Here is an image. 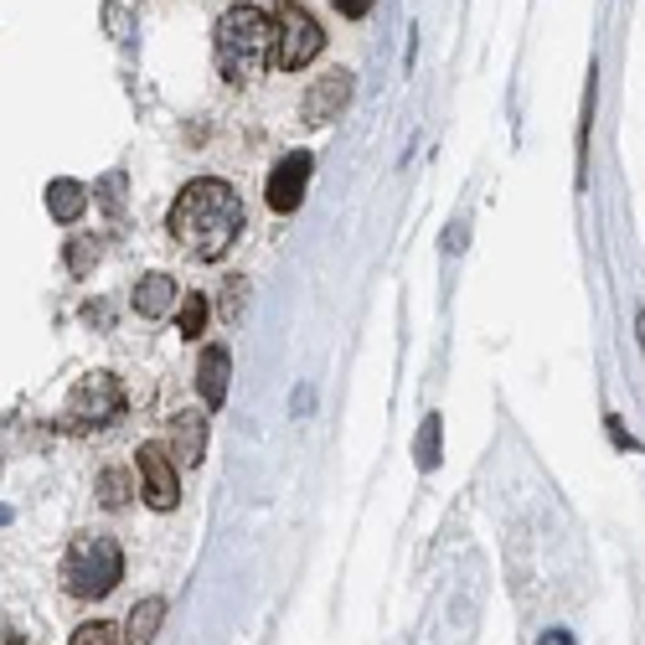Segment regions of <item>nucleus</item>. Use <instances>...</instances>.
I'll return each instance as SVG.
<instances>
[{"label": "nucleus", "instance_id": "4468645a", "mask_svg": "<svg viewBox=\"0 0 645 645\" xmlns=\"http://www.w3.org/2000/svg\"><path fill=\"white\" fill-rule=\"evenodd\" d=\"M207 316H212V300L202 295V289H192V295H181V320H176V330L186 336V341H196V336L207 330Z\"/></svg>", "mask_w": 645, "mask_h": 645}, {"label": "nucleus", "instance_id": "a211bd4d", "mask_svg": "<svg viewBox=\"0 0 645 645\" xmlns=\"http://www.w3.org/2000/svg\"><path fill=\"white\" fill-rule=\"evenodd\" d=\"M73 645H120V631L104 625V620H93V625H83V631L73 635Z\"/></svg>", "mask_w": 645, "mask_h": 645}, {"label": "nucleus", "instance_id": "423d86ee", "mask_svg": "<svg viewBox=\"0 0 645 645\" xmlns=\"http://www.w3.org/2000/svg\"><path fill=\"white\" fill-rule=\"evenodd\" d=\"M135 470H140V481H145V501H151L155 511H171L181 501L176 460H171V450H165V444H140Z\"/></svg>", "mask_w": 645, "mask_h": 645}, {"label": "nucleus", "instance_id": "1a4fd4ad", "mask_svg": "<svg viewBox=\"0 0 645 645\" xmlns=\"http://www.w3.org/2000/svg\"><path fill=\"white\" fill-rule=\"evenodd\" d=\"M227 372H233L227 346H207V351H202V361H196V392H202V403H207V408H223Z\"/></svg>", "mask_w": 645, "mask_h": 645}, {"label": "nucleus", "instance_id": "20e7f679", "mask_svg": "<svg viewBox=\"0 0 645 645\" xmlns=\"http://www.w3.org/2000/svg\"><path fill=\"white\" fill-rule=\"evenodd\" d=\"M274 68H285V73H300L310 62L320 58V47H326V31L310 11H305L300 0H279L274 6Z\"/></svg>", "mask_w": 645, "mask_h": 645}, {"label": "nucleus", "instance_id": "f03ea898", "mask_svg": "<svg viewBox=\"0 0 645 645\" xmlns=\"http://www.w3.org/2000/svg\"><path fill=\"white\" fill-rule=\"evenodd\" d=\"M274 16H264L258 6H227L217 21V73L233 89H248L269 73L274 62Z\"/></svg>", "mask_w": 645, "mask_h": 645}, {"label": "nucleus", "instance_id": "0eeeda50", "mask_svg": "<svg viewBox=\"0 0 645 645\" xmlns=\"http://www.w3.org/2000/svg\"><path fill=\"white\" fill-rule=\"evenodd\" d=\"M346 104H351V73H341V68H336V73H326V78H316V83H310L300 114H305V124H310V130H326V124L341 120Z\"/></svg>", "mask_w": 645, "mask_h": 645}, {"label": "nucleus", "instance_id": "f3484780", "mask_svg": "<svg viewBox=\"0 0 645 645\" xmlns=\"http://www.w3.org/2000/svg\"><path fill=\"white\" fill-rule=\"evenodd\" d=\"M419 465L423 470L439 465V419H434V413H429V419H423V429H419Z\"/></svg>", "mask_w": 645, "mask_h": 645}, {"label": "nucleus", "instance_id": "aec40b11", "mask_svg": "<svg viewBox=\"0 0 645 645\" xmlns=\"http://www.w3.org/2000/svg\"><path fill=\"white\" fill-rule=\"evenodd\" d=\"M243 289H248V285H243V279H233V285H227V316H233V310H238V305H243Z\"/></svg>", "mask_w": 645, "mask_h": 645}, {"label": "nucleus", "instance_id": "7ed1b4c3", "mask_svg": "<svg viewBox=\"0 0 645 645\" xmlns=\"http://www.w3.org/2000/svg\"><path fill=\"white\" fill-rule=\"evenodd\" d=\"M120 579H124V553L114 538L83 532V538L68 542V553H62V588L73 600H104V594H114Z\"/></svg>", "mask_w": 645, "mask_h": 645}, {"label": "nucleus", "instance_id": "f257e3e1", "mask_svg": "<svg viewBox=\"0 0 645 645\" xmlns=\"http://www.w3.org/2000/svg\"><path fill=\"white\" fill-rule=\"evenodd\" d=\"M171 238L196 258V264H217V258L233 248V238L243 233V202L227 181H186L176 196V207L165 217Z\"/></svg>", "mask_w": 645, "mask_h": 645}, {"label": "nucleus", "instance_id": "f8f14e48", "mask_svg": "<svg viewBox=\"0 0 645 645\" xmlns=\"http://www.w3.org/2000/svg\"><path fill=\"white\" fill-rule=\"evenodd\" d=\"M165 620V600H140L130 615H124V645H151L155 631Z\"/></svg>", "mask_w": 645, "mask_h": 645}, {"label": "nucleus", "instance_id": "6e6552de", "mask_svg": "<svg viewBox=\"0 0 645 645\" xmlns=\"http://www.w3.org/2000/svg\"><path fill=\"white\" fill-rule=\"evenodd\" d=\"M305 186H310V155H285L269 176V207L295 212L305 202Z\"/></svg>", "mask_w": 645, "mask_h": 645}, {"label": "nucleus", "instance_id": "dca6fc26", "mask_svg": "<svg viewBox=\"0 0 645 645\" xmlns=\"http://www.w3.org/2000/svg\"><path fill=\"white\" fill-rule=\"evenodd\" d=\"M99 501H104L109 511H120L124 501H130V475H124V470H104V475H99Z\"/></svg>", "mask_w": 645, "mask_h": 645}, {"label": "nucleus", "instance_id": "2eb2a0df", "mask_svg": "<svg viewBox=\"0 0 645 645\" xmlns=\"http://www.w3.org/2000/svg\"><path fill=\"white\" fill-rule=\"evenodd\" d=\"M93 264H99V238H83V233H78V238L68 243V274H73V279H89Z\"/></svg>", "mask_w": 645, "mask_h": 645}, {"label": "nucleus", "instance_id": "412c9836", "mask_svg": "<svg viewBox=\"0 0 645 645\" xmlns=\"http://www.w3.org/2000/svg\"><path fill=\"white\" fill-rule=\"evenodd\" d=\"M542 645H573V635H563V631H553V635H542Z\"/></svg>", "mask_w": 645, "mask_h": 645}, {"label": "nucleus", "instance_id": "4be33fe9", "mask_svg": "<svg viewBox=\"0 0 645 645\" xmlns=\"http://www.w3.org/2000/svg\"><path fill=\"white\" fill-rule=\"evenodd\" d=\"M641 341H645V310H641Z\"/></svg>", "mask_w": 645, "mask_h": 645}, {"label": "nucleus", "instance_id": "39448f33", "mask_svg": "<svg viewBox=\"0 0 645 645\" xmlns=\"http://www.w3.org/2000/svg\"><path fill=\"white\" fill-rule=\"evenodd\" d=\"M124 408V388L114 372H89L68 392V429H104V423L120 419Z\"/></svg>", "mask_w": 645, "mask_h": 645}, {"label": "nucleus", "instance_id": "6ab92c4d", "mask_svg": "<svg viewBox=\"0 0 645 645\" xmlns=\"http://www.w3.org/2000/svg\"><path fill=\"white\" fill-rule=\"evenodd\" d=\"M336 11H341L346 21H361V16L372 11V0H336Z\"/></svg>", "mask_w": 645, "mask_h": 645}, {"label": "nucleus", "instance_id": "9d476101", "mask_svg": "<svg viewBox=\"0 0 645 645\" xmlns=\"http://www.w3.org/2000/svg\"><path fill=\"white\" fill-rule=\"evenodd\" d=\"M171 439H176V460L181 465H202V454H207V413H176L171 423Z\"/></svg>", "mask_w": 645, "mask_h": 645}, {"label": "nucleus", "instance_id": "ddd939ff", "mask_svg": "<svg viewBox=\"0 0 645 645\" xmlns=\"http://www.w3.org/2000/svg\"><path fill=\"white\" fill-rule=\"evenodd\" d=\"M83 207H89V192H83L78 181H52V186H47V212H52L58 223H78Z\"/></svg>", "mask_w": 645, "mask_h": 645}, {"label": "nucleus", "instance_id": "9b49d317", "mask_svg": "<svg viewBox=\"0 0 645 645\" xmlns=\"http://www.w3.org/2000/svg\"><path fill=\"white\" fill-rule=\"evenodd\" d=\"M135 310L145 320L171 316V310H176V279H171V274H145L135 285Z\"/></svg>", "mask_w": 645, "mask_h": 645}]
</instances>
